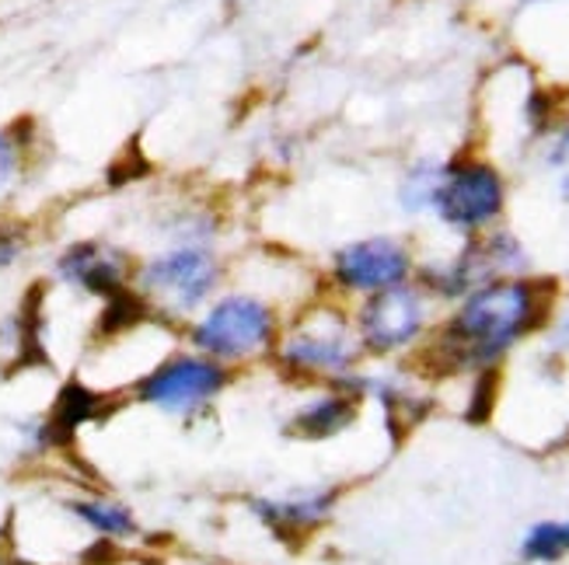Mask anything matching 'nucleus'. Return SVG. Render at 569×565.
<instances>
[{
  "label": "nucleus",
  "mask_w": 569,
  "mask_h": 565,
  "mask_svg": "<svg viewBox=\"0 0 569 565\" xmlns=\"http://www.w3.org/2000/svg\"><path fill=\"white\" fill-rule=\"evenodd\" d=\"M525 269V249L517 244L510 234H492L476 241L472 249H465L451 265H443L440 273L430 276V286L448 293V297H468L472 290L497 283V280H510L513 273Z\"/></svg>",
  "instance_id": "obj_8"
},
{
  "label": "nucleus",
  "mask_w": 569,
  "mask_h": 565,
  "mask_svg": "<svg viewBox=\"0 0 569 565\" xmlns=\"http://www.w3.org/2000/svg\"><path fill=\"white\" fill-rule=\"evenodd\" d=\"M73 513L98 534L106 537H130L133 534V517L127 506L119 503H102V500H91V503H73Z\"/></svg>",
  "instance_id": "obj_13"
},
{
  "label": "nucleus",
  "mask_w": 569,
  "mask_h": 565,
  "mask_svg": "<svg viewBox=\"0 0 569 565\" xmlns=\"http://www.w3.org/2000/svg\"><path fill=\"white\" fill-rule=\"evenodd\" d=\"M228 384V371L210 356H179L161 363L158 371L140 384V398L171 415H189L220 395Z\"/></svg>",
  "instance_id": "obj_6"
},
{
  "label": "nucleus",
  "mask_w": 569,
  "mask_h": 565,
  "mask_svg": "<svg viewBox=\"0 0 569 565\" xmlns=\"http://www.w3.org/2000/svg\"><path fill=\"white\" fill-rule=\"evenodd\" d=\"M521 555L528 562H559L562 555H569V521L531 527L521 545Z\"/></svg>",
  "instance_id": "obj_14"
},
{
  "label": "nucleus",
  "mask_w": 569,
  "mask_h": 565,
  "mask_svg": "<svg viewBox=\"0 0 569 565\" xmlns=\"http://www.w3.org/2000/svg\"><path fill=\"white\" fill-rule=\"evenodd\" d=\"M18 252H21L18 234H14V231H8V228H0V269L11 265V262L18 259Z\"/></svg>",
  "instance_id": "obj_16"
},
{
  "label": "nucleus",
  "mask_w": 569,
  "mask_h": 565,
  "mask_svg": "<svg viewBox=\"0 0 569 565\" xmlns=\"http://www.w3.org/2000/svg\"><path fill=\"white\" fill-rule=\"evenodd\" d=\"M140 293L151 304L171 314H189L203 307L220 283V262L203 244H179V249L154 255L140 269Z\"/></svg>",
  "instance_id": "obj_3"
},
{
  "label": "nucleus",
  "mask_w": 569,
  "mask_h": 565,
  "mask_svg": "<svg viewBox=\"0 0 569 565\" xmlns=\"http://www.w3.org/2000/svg\"><path fill=\"white\" fill-rule=\"evenodd\" d=\"M360 342L346 317L332 307H321L305 314L301 322L290 329V335L280 346L283 366L297 374H346L357 360Z\"/></svg>",
  "instance_id": "obj_4"
},
{
  "label": "nucleus",
  "mask_w": 569,
  "mask_h": 565,
  "mask_svg": "<svg viewBox=\"0 0 569 565\" xmlns=\"http://www.w3.org/2000/svg\"><path fill=\"white\" fill-rule=\"evenodd\" d=\"M353 415H357V402L350 395H326V398L311 402L293 423L305 436H332L350 426Z\"/></svg>",
  "instance_id": "obj_12"
},
{
  "label": "nucleus",
  "mask_w": 569,
  "mask_h": 565,
  "mask_svg": "<svg viewBox=\"0 0 569 565\" xmlns=\"http://www.w3.org/2000/svg\"><path fill=\"white\" fill-rule=\"evenodd\" d=\"M332 496L315 493V496H301V500H273V503H256V517L277 534H305L311 531L321 517L329 513Z\"/></svg>",
  "instance_id": "obj_11"
},
{
  "label": "nucleus",
  "mask_w": 569,
  "mask_h": 565,
  "mask_svg": "<svg viewBox=\"0 0 569 565\" xmlns=\"http://www.w3.org/2000/svg\"><path fill=\"white\" fill-rule=\"evenodd\" d=\"M14 175H18V140L0 130V192L11 185Z\"/></svg>",
  "instance_id": "obj_15"
},
{
  "label": "nucleus",
  "mask_w": 569,
  "mask_h": 565,
  "mask_svg": "<svg viewBox=\"0 0 569 565\" xmlns=\"http://www.w3.org/2000/svg\"><path fill=\"white\" fill-rule=\"evenodd\" d=\"M0 565H32V562H24V558H14V555H0Z\"/></svg>",
  "instance_id": "obj_18"
},
{
  "label": "nucleus",
  "mask_w": 569,
  "mask_h": 565,
  "mask_svg": "<svg viewBox=\"0 0 569 565\" xmlns=\"http://www.w3.org/2000/svg\"><path fill=\"white\" fill-rule=\"evenodd\" d=\"M559 161H562V168H566V179H562V189H566V195H569V137L562 140V151H559Z\"/></svg>",
  "instance_id": "obj_17"
},
{
  "label": "nucleus",
  "mask_w": 569,
  "mask_h": 565,
  "mask_svg": "<svg viewBox=\"0 0 569 565\" xmlns=\"http://www.w3.org/2000/svg\"><path fill=\"white\" fill-rule=\"evenodd\" d=\"M57 273L70 286L94 293V297H102V301H112L119 293H127L130 262H127V255L109 249L102 241H81L60 255Z\"/></svg>",
  "instance_id": "obj_10"
},
{
  "label": "nucleus",
  "mask_w": 569,
  "mask_h": 565,
  "mask_svg": "<svg viewBox=\"0 0 569 565\" xmlns=\"http://www.w3.org/2000/svg\"><path fill=\"white\" fill-rule=\"evenodd\" d=\"M427 322V301L416 286H388L370 293L360 307V342L375 353H395L423 332Z\"/></svg>",
  "instance_id": "obj_7"
},
{
  "label": "nucleus",
  "mask_w": 569,
  "mask_h": 565,
  "mask_svg": "<svg viewBox=\"0 0 569 565\" xmlns=\"http://www.w3.org/2000/svg\"><path fill=\"white\" fill-rule=\"evenodd\" d=\"M443 224L458 231H479L503 210V182L489 164H458L448 168L437 182L433 203Z\"/></svg>",
  "instance_id": "obj_5"
},
{
  "label": "nucleus",
  "mask_w": 569,
  "mask_h": 565,
  "mask_svg": "<svg viewBox=\"0 0 569 565\" xmlns=\"http://www.w3.org/2000/svg\"><path fill=\"white\" fill-rule=\"evenodd\" d=\"M277 342V314L252 293H228L192 325V346L210 360H252Z\"/></svg>",
  "instance_id": "obj_2"
},
{
  "label": "nucleus",
  "mask_w": 569,
  "mask_h": 565,
  "mask_svg": "<svg viewBox=\"0 0 569 565\" xmlns=\"http://www.w3.org/2000/svg\"><path fill=\"white\" fill-rule=\"evenodd\" d=\"M409 269H412L409 252L391 238L353 241V244H346V249H339L332 259L336 283L346 290H360V293H378L388 286H399V283H406Z\"/></svg>",
  "instance_id": "obj_9"
},
{
  "label": "nucleus",
  "mask_w": 569,
  "mask_h": 565,
  "mask_svg": "<svg viewBox=\"0 0 569 565\" xmlns=\"http://www.w3.org/2000/svg\"><path fill=\"white\" fill-rule=\"evenodd\" d=\"M546 283L528 280H497L472 290L455 317L443 325L437 339V360L448 371H472V366H492L517 339H525L541 325L549 311Z\"/></svg>",
  "instance_id": "obj_1"
}]
</instances>
